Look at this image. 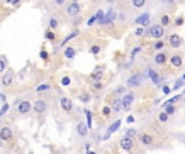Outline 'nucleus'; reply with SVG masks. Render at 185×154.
I'll return each mask as SVG.
<instances>
[{"label":"nucleus","instance_id":"f257e3e1","mask_svg":"<svg viewBox=\"0 0 185 154\" xmlns=\"http://www.w3.org/2000/svg\"><path fill=\"white\" fill-rule=\"evenodd\" d=\"M146 34L150 36V38H153V39H160L163 38V34H165V27L163 26H160V24H155V26H150V29L146 31Z\"/></svg>","mask_w":185,"mask_h":154},{"label":"nucleus","instance_id":"f03ea898","mask_svg":"<svg viewBox=\"0 0 185 154\" xmlns=\"http://www.w3.org/2000/svg\"><path fill=\"white\" fill-rule=\"evenodd\" d=\"M143 80H144V75H143V73H136V75H133V76H129V78H128V86H129V88L141 86Z\"/></svg>","mask_w":185,"mask_h":154},{"label":"nucleus","instance_id":"7ed1b4c3","mask_svg":"<svg viewBox=\"0 0 185 154\" xmlns=\"http://www.w3.org/2000/svg\"><path fill=\"white\" fill-rule=\"evenodd\" d=\"M80 12H82L80 2H70V4L66 5V14L70 15V17H75V15H78Z\"/></svg>","mask_w":185,"mask_h":154},{"label":"nucleus","instance_id":"20e7f679","mask_svg":"<svg viewBox=\"0 0 185 154\" xmlns=\"http://www.w3.org/2000/svg\"><path fill=\"white\" fill-rule=\"evenodd\" d=\"M31 110H32V103L29 102V100H22V102H19V105H17V112H19L20 115H27Z\"/></svg>","mask_w":185,"mask_h":154},{"label":"nucleus","instance_id":"39448f33","mask_svg":"<svg viewBox=\"0 0 185 154\" xmlns=\"http://www.w3.org/2000/svg\"><path fill=\"white\" fill-rule=\"evenodd\" d=\"M12 137H14V132H12L10 127H2L0 129V140L9 142V140H12Z\"/></svg>","mask_w":185,"mask_h":154},{"label":"nucleus","instance_id":"423d86ee","mask_svg":"<svg viewBox=\"0 0 185 154\" xmlns=\"http://www.w3.org/2000/svg\"><path fill=\"white\" fill-rule=\"evenodd\" d=\"M32 108H34V112H36V113H44L48 110L46 100H36V102H34V105H32Z\"/></svg>","mask_w":185,"mask_h":154},{"label":"nucleus","instance_id":"0eeeda50","mask_svg":"<svg viewBox=\"0 0 185 154\" xmlns=\"http://www.w3.org/2000/svg\"><path fill=\"white\" fill-rule=\"evenodd\" d=\"M150 22H151V17H150V14H141L139 17H136V24H138V26H141V27H146V26H150Z\"/></svg>","mask_w":185,"mask_h":154},{"label":"nucleus","instance_id":"6e6552de","mask_svg":"<svg viewBox=\"0 0 185 154\" xmlns=\"http://www.w3.org/2000/svg\"><path fill=\"white\" fill-rule=\"evenodd\" d=\"M133 102H134V95L133 93H126L122 97V108L124 110H129L131 105H133Z\"/></svg>","mask_w":185,"mask_h":154},{"label":"nucleus","instance_id":"1a4fd4ad","mask_svg":"<svg viewBox=\"0 0 185 154\" xmlns=\"http://www.w3.org/2000/svg\"><path fill=\"white\" fill-rule=\"evenodd\" d=\"M14 81V73L12 71H5L2 75V86H10Z\"/></svg>","mask_w":185,"mask_h":154},{"label":"nucleus","instance_id":"9d476101","mask_svg":"<svg viewBox=\"0 0 185 154\" xmlns=\"http://www.w3.org/2000/svg\"><path fill=\"white\" fill-rule=\"evenodd\" d=\"M168 44L170 47H180L182 46V38L178 34H171L170 38H168Z\"/></svg>","mask_w":185,"mask_h":154},{"label":"nucleus","instance_id":"9b49d317","mask_svg":"<svg viewBox=\"0 0 185 154\" xmlns=\"http://www.w3.org/2000/svg\"><path fill=\"white\" fill-rule=\"evenodd\" d=\"M60 103H61V108L65 110V112H70L71 108H73V102H71L68 97H63L61 100H60Z\"/></svg>","mask_w":185,"mask_h":154},{"label":"nucleus","instance_id":"f8f14e48","mask_svg":"<svg viewBox=\"0 0 185 154\" xmlns=\"http://www.w3.org/2000/svg\"><path fill=\"white\" fill-rule=\"evenodd\" d=\"M121 147H122L124 151H131L133 149V139H131V137H122V139H121Z\"/></svg>","mask_w":185,"mask_h":154},{"label":"nucleus","instance_id":"ddd939ff","mask_svg":"<svg viewBox=\"0 0 185 154\" xmlns=\"http://www.w3.org/2000/svg\"><path fill=\"white\" fill-rule=\"evenodd\" d=\"M114 19H116V12L112 9L105 14V17H104V22H102V26H109V24H112L114 22Z\"/></svg>","mask_w":185,"mask_h":154},{"label":"nucleus","instance_id":"4468645a","mask_svg":"<svg viewBox=\"0 0 185 154\" xmlns=\"http://www.w3.org/2000/svg\"><path fill=\"white\" fill-rule=\"evenodd\" d=\"M139 140H141L143 146H151L155 139H153V135H150V134H141L139 135Z\"/></svg>","mask_w":185,"mask_h":154},{"label":"nucleus","instance_id":"2eb2a0df","mask_svg":"<svg viewBox=\"0 0 185 154\" xmlns=\"http://www.w3.org/2000/svg\"><path fill=\"white\" fill-rule=\"evenodd\" d=\"M119 125H121V120H116L114 124H112V125L107 129V132H105V135H104V139H109V135H110V134H114V132L119 129Z\"/></svg>","mask_w":185,"mask_h":154},{"label":"nucleus","instance_id":"dca6fc26","mask_svg":"<svg viewBox=\"0 0 185 154\" xmlns=\"http://www.w3.org/2000/svg\"><path fill=\"white\" fill-rule=\"evenodd\" d=\"M76 132H78L82 137H85V135L88 134V125H87V124H83V122H80V124L76 125Z\"/></svg>","mask_w":185,"mask_h":154},{"label":"nucleus","instance_id":"f3484780","mask_svg":"<svg viewBox=\"0 0 185 154\" xmlns=\"http://www.w3.org/2000/svg\"><path fill=\"white\" fill-rule=\"evenodd\" d=\"M170 63H171L173 68H180L182 66V56L180 54H173V56L170 58Z\"/></svg>","mask_w":185,"mask_h":154},{"label":"nucleus","instance_id":"a211bd4d","mask_svg":"<svg viewBox=\"0 0 185 154\" xmlns=\"http://www.w3.org/2000/svg\"><path fill=\"white\" fill-rule=\"evenodd\" d=\"M166 59H168V56H166L165 53H158V54H155V63H156V65H165Z\"/></svg>","mask_w":185,"mask_h":154},{"label":"nucleus","instance_id":"6ab92c4d","mask_svg":"<svg viewBox=\"0 0 185 154\" xmlns=\"http://www.w3.org/2000/svg\"><path fill=\"white\" fill-rule=\"evenodd\" d=\"M148 76L151 78V81L153 83H160V75H158V71H155V70H148Z\"/></svg>","mask_w":185,"mask_h":154},{"label":"nucleus","instance_id":"aec40b11","mask_svg":"<svg viewBox=\"0 0 185 154\" xmlns=\"http://www.w3.org/2000/svg\"><path fill=\"white\" fill-rule=\"evenodd\" d=\"M112 110L114 112H119L121 108H122V98H114V102H112Z\"/></svg>","mask_w":185,"mask_h":154},{"label":"nucleus","instance_id":"412c9836","mask_svg":"<svg viewBox=\"0 0 185 154\" xmlns=\"http://www.w3.org/2000/svg\"><path fill=\"white\" fill-rule=\"evenodd\" d=\"M170 24H171V17L168 14H165V15H162V17H160V26L166 27V26H170Z\"/></svg>","mask_w":185,"mask_h":154},{"label":"nucleus","instance_id":"4be33fe9","mask_svg":"<svg viewBox=\"0 0 185 154\" xmlns=\"http://www.w3.org/2000/svg\"><path fill=\"white\" fill-rule=\"evenodd\" d=\"M75 54H76V51H75V47H71V46H68L66 49H65V58L66 59H71V58H75Z\"/></svg>","mask_w":185,"mask_h":154},{"label":"nucleus","instance_id":"5701e85b","mask_svg":"<svg viewBox=\"0 0 185 154\" xmlns=\"http://www.w3.org/2000/svg\"><path fill=\"white\" fill-rule=\"evenodd\" d=\"M131 4H133L134 9H143L146 5V0H131Z\"/></svg>","mask_w":185,"mask_h":154},{"label":"nucleus","instance_id":"b1692460","mask_svg":"<svg viewBox=\"0 0 185 154\" xmlns=\"http://www.w3.org/2000/svg\"><path fill=\"white\" fill-rule=\"evenodd\" d=\"M102 78V68H97V70L92 73V80H95V81H99V80Z\"/></svg>","mask_w":185,"mask_h":154},{"label":"nucleus","instance_id":"393cba45","mask_svg":"<svg viewBox=\"0 0 185 154\" xmlns=\"http://www.w3.org/2000/svg\"><path fill=\"white\" fill-rule=\"evenodd\" d=\"M163 47H165V42L163 41H156L155 44H153V49H155V51H162Z\"/></svg>","mask_w":185,"mask_h":154},{"label":"nucleus","instance_id":"a878e982","mask_svg":"<svg viewBox=\"0 0 185 154\" xmlns=\"http://www.w3.org/2000/svg\"><path fill=\"white\" fill-rule=\"evenodd\" d=\"M76 36H78V31H73V32H71V34H70V36H68V38H66V39H65V41H63V42H61V47H63V46H66V42H68V41H70V39H73V38H76Z\"/></svg>","mask_w":185,"mask_h":154},{"label":"nucleus","instance_id":"bb28decb","mask_svg":"<svg viewBox=\"0 0 185 154\" xmlns=\"http://www.w3.org/2000/svg\"><path fill=\"white\" fill-rule=\"evenodd\" d=\"M134 34H136L138 38H143V36L146 34V29H144V27H141V26H139V27L136 29V31H134Z\"/></svg>","mask_w":185,"mask_h":154},{"label":"nucleus","instance_id":"cd10ccee","mask_svg":"<svg viewBox=\"0 0 185 154\" xmlns=\"http://www.w3.org/2000/svg\"><path fill=\"white\" fill-rule=\"evenodd\" d=\"M58 26H60V22H58L56 19H54V17H53V19H49V29H58Z\"/></svg>","mask_w":185,"mask_h":154},{"label":"nucleus","instance_id":"c85d7f7f","mask_svg":"<svg viewBox=\"0 0 185 154\" xmlns=\"http://www.w3.org/2000/svg\"><path fill=\"white\" fill-rule=\"evenodd\" d=\"M48 90H49V85H48V83H41L38 88H36V92H48Z\"/></svg>","mask_w":185,"mask_h":154},{"label":"nucleus","instance_id":"c756f323","mask_svg":"<svg viewBox=\"0 0 185 154\" xmlns=\"http://www.w3.org/2000/svg\"><path fill=\"white\" fill-rule=\"evenodd\" d=\"M80 102L88 103V102H90V95H88V93H82V95H80Z\"/></svg>","mask_w":185,"mask_h":154},{"label":"nucleus","instance_id":"7c9ffc66","mask_svg":"<svg viewBox=\"0 0 185 154\" xmlns=\"http://www.w3.org/2000/svg\"><path fill=\"white\" fill-rule=\"evenodd\" d=\"M141 51V46H136L133 49V53H131V61H134V58H136V54H138V53Z\"/></svg>","mask_w":185,"mask_h":154},{"label":"nucleus","instance_id":"2f4dec72","mask_svg":"<svg viewBox=\"0 0 185 154\" xmlns=\"http://www.w3.org/2000/svg\"><path fill=\"white\" fill-rule=\"evenodd\" d=\"M85 115H87V125H88V129H90V127H92V112H88V110H87Z\"/></svg>","mask_w":185,"mask_h":154},{"label":"nucleus","instance_id":"473e14b6","mask_svg":"<svg viewBox=\"0 0 185 154\" xmlns=\"http://www.w3.org/2000/svg\"><path fill=\"white\" fill-rule=\"evenodd\" d=\"M182 86H183V80H177L175 85H173L171 88H173V90H178V88H182Z\"/></svg>","mask_w":185,"mask_h":154},{"label":"nucleus","instance_id":"72a5a7b5","mask_svg":"<svg viewBox=\"0 0 185 154\" xmlns=\"http://www.w3.org/2000/svg\"><path fill=\"white\" fill-rule=\"evenodd\" d=\"M5 70H7V61L0 59V73H5Z\"/></svg>","mask_w":185,"mask_h":154},{"label":"nucleus","instance_id":"f704fd0d","mask_svg":"<svg viewBox=\"0 0 185 154\" xmlns=\"http://www.w3.org/2000/svg\"><path fill=\"white\" fill-rule=\"evenodd\" d=\"M165 112L168 113V115H171V113L175 112V107H173V105H165Z\"/></svg>","mask_w":185,"mask_h":154},{"label":"nucleus","instance_id":"c9c22d12","mask_svg":"<svg viewBox=\"0 0 185 154\" xmlns=\"http://www.w3.org/2000/svg\"><path fill=\"white\" fill-rule=\"evenodd\" d=\"M46 39L48 41H53V39H54V32H53L51 29H48L46 31Z\"/></svg>","mask_w":185,"mask_h":154},{"label":"nucleus","instance_id":"e433bc0d","mask_svg":"<svg viewBox=\"0 0 185 154\" xmlns=\"http://www.w3.org/2000/svg\"><path fill=\"white\" fill-rule=\"evenodd\" d=\"M61 85H63V86H68V85H70V76H63V78H61Z\"/></svg>","mask_w":185,"mask_h":154},{"label":"nucleus","instance_id":"4c0bfd02","mask_svg":"<svg viewBox=\"0 0 185 154\" xmlns=\"http://www.w3.org/2000/svg\"><path fill=\"white\" fill-rule=\"evenodd\" d=\"M134 135H136V131H134V129H129V131L126 132V137H131V139H133Z\"/></svg>","mask_w":185,"mask_h":154},{"label":"nucleus","instance_id":"58836bf2","mask_svg":"<svg viewBox=\"0 0 185 154\" xmlns=\"http://www.w3.org/2000/svg\"><path fill=\"white\" fill-rule=\"evenodd\" d=\"M90 51H92V54H99V53H100V46H92Z\"/></svg>","mask_w":185,"mask_h":154},{"label":"nucleus","instance_id":"ea45409f","mask_svg":"<svg viewBox=\"0 0 185 154\" xmlns=\"http://www.w3.org/2000/svg\"><path fill=\"white\" fill-rule=\"evenodd\" d=\"M166 120H168V113L166 112L160 113V122H166Z\"/></svg>","mask_w":185,"mask_h":154},{"label":"nucleus","instance_id":"a19ab883","mask_svg":"<svg viewBox=\"0 0 185 154\" xmlns=\"http://www.w3.org/2000/svg\"><path fill=\"white\" fill-rule=\"evenodd\" d=\"M102 115H104V117H109V115H110V107H104V110H102Z\"/></svg>","mask_w":185,"mask_h":154},{"label":"nucleus","instance_id":"79ce46f5","mask_svg":"<svg viewBox=\"0 0 185 154\" xmlns=\"http://www.w3.org/2000/svg\"><path fill=\"white\" fill-rule=\"evenodd\" d=\"M94 88H95V90H102V88H104V85L100 83V81H95V85H94Z\"/></svg>","mask_w":185,"mask_h":154},{"label":"nucleus","instance_id":"37998d69","mask_svg":"<svg viewBox=\"0 0 185 154\" xmlns=\"http://www.w3.org/2000/svg\"><path fill=\"white\" fill-rule=\"evenodd\" d=\"M183 24V17H177V20H175V26H182Z\"/></svg>","mask_w":185,"mask_h":154},{"label":"nucleus","instance_id":"c03bdc74","mask_svg":"<svg viewBox=\"0 0 185 154\" xmlns=\"http://www.w3.org/2000/svg\"><path fill=\"white\" fill-rule=\"evenodd\" d=\"M94 22H97V19H95V15H94V17H90V19L87 20V26H92Z\"/></svg>","mask_w":185,"mask_h":154},{"label":"nucleus","instance_id":"a18cd8bd","mask_svg":"<svg viewBox=\"0 0 185 154\" xmlns=\"http://www.w3.org/2000/svg\"><path fill=\"white\" fill-rule=\"evenodd\" d=\"M7 108H9V105H4V107H2V110H0V115H4V113L7 112Z\"/></svg>","mask_w":185,"mask_h":154},{"label":"nucleus","instance_id":"49530a36","mask_svg":"<svg viewBox=\"0 0 185 154\" xmlns=\"http://www.w3.org/2000/svg\"><path fill=\"white\" fill-rule=\"evenodd\" d=\"M20 0H7V4H10V5H15V4H19Z\"/></svg>","mask_w":185,"mask_h":154},{"label":"nucleus","instance_id":"de8ad7c7","mask_svg":"<svg viewBox=\"0 0 185 154\" xmlns=\"http://www.w3.org/2000/svg\"><path fill=\"white\" fill-rule=\"evenodd\" d=\"M39 56L43 58V59H48V53L46 51H41V54H39Z\"/></svg>","mask_w":185,"mask_h":154},{"label":"nucleus","instance_id":"09e8293b","mask_svg":"<svg viewBox=\"0 0 185 154\" xmlns=\"http://www.w3.org/2000/svg\"><path fill=\"white\" fill-rule=\"evenodd\" d=\"M163 92H165V93H170L171 88H170V86H163Z\"/></svg>","mask_w":185,"mask_h":154},{"label":"nucleus","instance_id":"8fccbe9b","mask_svg":"<svg viewBox=\"0 0 185 154\" xmlns=\"http://www.w3.org/2000/svg\"><path fill=\"white\" fill-rule=\"evenodd\" d=\"M124 90H126V88H124V86H119V88H117V90H116V93H122Z\"/></svg>","mask_w":185,"mask_h":154},{"label":"nucleus","instance_id":"3c124183","mask_svg":"<svg viewBox=\"0 0 185 154\" xmlns=\"http://www.w3.org/2000/svg\"><path fill=\"white\" fill-rule=\"evenodd\" d=\"M54 2H56V5H63V4H65V0H54Z\"/></svg>","mask_w":185,"mask_h":154},{"label":"nucleus","instance_id":"603ef678","mask_svg":"<svg viewBox=\"0 0 185 154\" xmlns=\"http://www.w3.org/2000/svg\"><path fill=\"white\" fill-rule=\"evenodd\" d=\"M128 122H129V124H131V122H134V117H133V115H129V117H128Z\"/></svg>","mask_w":185,"mask_h":154},{"label":"nucleus","instance_id":"864d4df0","mask_svg":"<svg viewBox=\"0 0 185 154\" xmlns=\"http://www.w3.org/2000/svg\"><path fill=\"white\" fill-rule=\"evenodd\" d=\"M175 0H163V4H173Z\"/></svg>","mask_w":185,"mask_h":154},{"label":"nucleus","instance_id":"5fc2aeb1","mask_svg":"<svg viewBox=\"0 0 185 154\" xmlns=\"http://www.w3.org/2000/svg\"><path fill=\"white\" fill-rule=\"evenodd\" d=\"M116 2H117V0H107V4H110V5H112V4H116Z\"/></svg>","mask_w":185,"mask_h":154},{"label":"nucleus","instance_id":"6e6d98bb","mask_svg":"<svg viewBox=\"0 0 185 154\" xmlns=\"http://www.w3.org/2000/svg\"><path fill=\"white\" fill-rule=\"evenodd\" d=\"M87 154H95V152H94V151H88V152H87Z\"/></svg>","mask_w":185,"mask_h":154},{"label":"nucleus","instance_id":"4d7b16f0","mask_svg":"<svg viewBox=\"0 0 185 154\" xmlns=\"http://www.w3.org/2000/svg\"><path fill=\"white\" fill-rule=\"evenodd\" d=\"M182 80H183V81H185V75H183V76H182Z\"/></svg>","mask_w":185,"mask_h":154},{"label":"nucleus","instance_id":"13d9d810","mask_svg":"<svg viewBox=\"0 0 185 154\" xmlns=\"http://www.w3.org/2000/svg\"><path fill=\"white\" fill-rule=\"evenodd\" d=\"M71 2H80V0H71Z\"/></svg>","mask_w":185,"mask_h":154}]
</instances>
